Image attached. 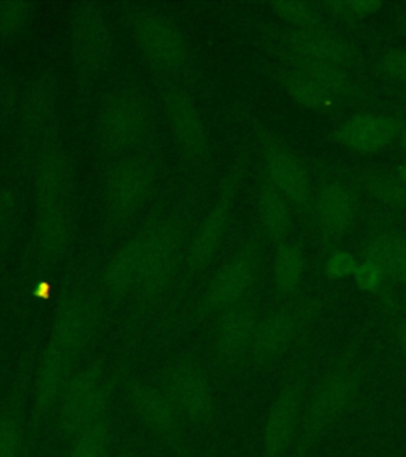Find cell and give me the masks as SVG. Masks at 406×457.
Here are the masks:
<instances>
[{"label":"cell","mask_w":406,"mask_h":457,"mask_svg":"<svg viewBox=\"0 0 406 457\" xmlns=\"http://www.w3.org/2000/svg\"><path fill=\"white\" fill-rule=\"evenodd\" d=\"M30 185L34 204L75 200V169L70 153L56 138L32 157Z\"/></svg>","instance_id":"d6986e66"},{"label":"cell","mask_w":406,"mask_h":457,"mask_svg":"<svg viewBox=\"0 0 406 457\" xmlns=\"http://www.w3.org/2000/svg\"><path fill=\"white\" fill-rule=\"evenodd\" d=\"M259 277V254L253 246H243L214 273L202 294L197 314L202 318L220 316L236 307L250 295Z\"/></svg>","instance_id":"7c38bea8"},{"label":"cell","mask_w":406,"mask_h":457,"mask_svg":"<svg viewBox=\"0 0 406 457\" xmlns=\"http://www.w3.org/2000/svg\"><path fill=\"white\" fill-rule=\"evenodd\" d=\"M375 193L378 194L381 199L387 202H402L406 200V183L405 181H393V179H378L373 186Z\"/></svg>","instance_id":"ab89813d"},{"label":"cell","mask_w":406,"mask_h":457,"mask_svg":"<svg viewBox=\"0 0 406 457\" xmlns=\"http://www.w3.org/2000/svg\"><path fill=\"white\" fill-rule=\"evenodd\" d=\"M24 436V387L18 383L0 405V457L21 456Z\"/></svg>","instance_id":"d4e9b609"},{"label":"cell","mask_w":406,"mask_h":457,"mask_svg":"<svg viewBox=\"0 0 406 457\" xmlns=\"http://www.w3.org/2000/svg\"><path fill=\"white\" fill-rule=\"evenodd\" d=\"M291 48L300 57V62H321L343 67L351 61L350 46L338 37L326 32H299L291 37Z\"/></svg>","instance_id":"cb8c5ba5"},{"label":"cell","mask_w":406,"mask_h":457,"mask_svg":"<svg viewBox=\"0 0 406 457\" xmlns=\"http://www.w3.org/2000/svg\"><path fill=\"white\" fill-rule=\"evenodd\" d=\"M153 128L150 105L132 89H116L100 104L95 134L112 153H128L145 142Z\"/></svg>","instance_id":"277c9868"},{"label":"cell","mask_w":406,"mask_h":457,"mask_svg":"<svg viewBox=\"0 0 406 457\" xmlns=\"http://www.w3.org/2000/svg\"><path fill=\"white\" fill-rule=\"evenodd\" d=\"M75 200L36 204L34 251L43 265L64 262L75 242Z\"/></svg>","instance_id":"e0dca14e"},{"label":"cell","mask_w":406,"mask_h":457,"mask_svg":"<svg viewBox=\"0 0 406 457\" xmlns=\"http://www.w3.org/2000/svg\"><path fill=\"white\" fill-rule=\"evenodd\" d=\"M69 45L79 75L86 79H99L107 69L113 50L112 28L99 4L81 2L71 7Z\"/></svg>","instance_id":"52a82bcc"},{"label":"cell","mask_w":406,"mask_h":457,"mask_svg":"<svg viewBox=\"0 0 406 457\" xmlns=\"http://www.w3.org/2000/svg\"><path fill=\"white\" fill-rule=\"evenodd\" d=\"M137 237L142 248V271L136 293L150 302L170 283L183 254V236L175 222L161 221Z\"/></svg>","instance_id":"9c48e42d"},{"label":"cell","mask_w":406,"mask_h":457,"mask_svg":"<svg viewBox=\"0 0 406 457\" xmlns=\"http://www.w3.org/2000/svg\"><path fill=\"white\" fill-rule=\"evenodd\" d=\"M307 370L300 361L286 375L265 418L261 457H289L299 436L305 408Z\"/></svg>","instance_id":"5b68a950"},{"label":"cell","mask_w":406,"mask_h":457,"mask_svg":"<svg viewBox=\"0 0 406 457\" xmlns=\"http://www.w3.org/2000/svg\"><path fill=\"white\" fill-rule=\"evenodd\" d=\"M316 221L327 236H342L354 221L356 202L346 186L328 183L324 186L314 204Z\"/></svg>","instance_id":"603a6c76"},{"label":"cell","mask_w":406,"mask_h":457,"mask_svg":"<svg viewBox=\"0 0 406 457\" xmlns=\"http://www.w3.org/2000/svg\"><path fill=\"white\" fill-rule=\"evenodd\" d=\"M383 71L397 81H406V48L389 51L383 57Z\"/></svg>","instance_id":"f35d334b"},{"label":"cell","mask_w":406,"mask_h":457,"mask_svg":"<svg viewBox=\"0 0 406 457\" xmlns=\"http://www.w3.org/2000/svg\"><path fill=\"white\" fill-rule=\"evenodd\" d=\"M273 13L283 18L286 21L295 24H310L316 20V14L311 5L303 2H275L271 4Z\"/></svg>","instance_id":"e575fe53"},{"label":"cell","mask_w":406,"mask_h":457,"mask_svg":"<svg viewBox=\"0 0 406 457\" xmlns=\"http://www.w3.org/2000/svg\"><path fill=\"white\" fill-rule=\"evenodd\" d=\"M362 386L364 367L356 354H346L334 364L305 403L294 457H308L328 428L356 407Z\"/></svg>","instance_id":"6da1fadb"},{"label":"cell","mask_w":406,"mask_h":457,"mask_svg":"<svg viewBox=\"0 0 406 457\" xmlns=\"http://www.w3.org/2000/svg\"><path fill=\"white\" fill-rule=\"evenodd\" d=\"M165 120L173 143L186 162L205 169L211 156L207 124L193 96L185 89H171L164 99Z\"/></svg>","instance_id":"5bb4252c"},{"label":"cell","mask_w":406,"mask_h":457,"mask_svg":"<svg viewBox=\"0 0 406 457\" xmlns=\"http://www.w3.org/2000/svg\"><path fill=\"white\" fill-rule=\"evenodd\" d=\"M21 205L12 187L0 186V256L13 245L20 226Z\"/></svg>","instance_id":"4dcf8cb0"},{"label":"cell","mask_w":406,"mask_h":457,"mask_svg":"<svg viewBox=\"0 0 406 457\" xmlns=\"http://www.w3.org/2000/svg\"><path fill=\"white\" fill-rule=\"evenodd\" d=\"M265 181L289 204L305 207L310 199V177L299 159L281 145H269L264 151Z\"/></svg>","instance_id":"7402d4cb"},{"label":"cell","mask_w":406,"mask_h":457,"mask_svg":"<svg viewBox=\"0 0 406 457\" xmlns=\"http://www.w3.org/2000/svg\"><path fill=\"white\" fill-rule=\"evenodd\" d=\"M213 346L218 362L228 370H234L250 357L261 314L256 305L243 302L216 316Z\"/></svg>","instance_id":"ffe728a7"},{"label":"cell","mask_w":406,"mask_h":457,"mask_svg":"<svg viewBox=\"0 0 406 457\" xmlns=\"http://www.w3.org/2000/svg\"><path fill=\"white\" fill-rule=\"evenodd\" d=\"M365 257L378 265L385 275L406 287V237L399 234L375 237L367 246Z\"/></svg>","instance_id":"83f0119b"},{"label":"cell","mask_w":406,"mask_h":457,"mask_svg":"<svg viewBox=\"0 0 406 457\" xmlns=\"http://www.w3.org/2000/svg\"><path fill=\"white\" fill-rule=\"evenodd\" d=\"M397 342H399L400 351L406 361V313L400 318L399 324H397Z\"/></svg>","instance_id":"60d3db41"},{"label":"cell","mask_w":406,"mask_h":457,"mask_svg":"<svg viewBox=\"0 0 406 457\" xmlns=\"http://www.w3.org/2000/svg\"><path fill=\"white\" fill-rule=\"evenodd\" d=\"M359 267L356 257L348 251H336L332 256L327 257L324 264L326 277L332 279L346 278L354 275Z\"/></svg>","instance_id":"d590c367"},{"label":"cell","mask_w":406,"mask_h":457,"mask_svg":"<svg viewBox=\"0 0 406 457\" xmlns=\"http://www.w3.org/2000/svg\"><path fill=\"white\" fill-rule=\"evenodd\" d=\"M77 362L79 357L46 340L37 362L32 386L30 436L34 440L53 421L65 387L77 370Z\"/></svg>","instance_id":"30bf717a"},{"label":"cell","mask_w":406,"mask_h":457,"mask_svg":"<svg viewBox=\"0 0 406 457\" xmlns=\"http://www.w3.org/2000/svg\"><path fill=\"white\" fill-rule=\"evenodd\" d=\"M300 75L313 81L324 93L330 96H342L350 91V79L343 73L342 67L321 62H300Z\"/></svg>","instance_id":"f546056e"},{"label":"cell","mask_w":406,"mask_h":457,"mask_svg":"<svg viewBox=\"0 0 406 457\" xmlns=\"http://www.w3.org/2000/svg\"><path fill=\"white\" fill-rule=\"evenodd\" d=\"M124 395L132 413L151 434L175 450L183 448L187 424L161 385H150L143 379L130 378L124 383Z\"/></svg>","instance_id":"2e32d148"},{"label":"cell","mask_w":406,"mask_h":457,"mask_svg":"<svg viewBox=\"0 0 406 457\" xmlns=\"http://www.w3.org/2000/svg\"><path fill=\"white\" fill-rule=\"evenodd\" d=\"M240 179V171H230L216 194L213 204L208 208L207 213L203 214L186 254L187 275L199 277L221 250L232 222Z\"/></svg>","instance_id":"8fae6325"},{"label":"cell","mask_w":406,"mask_h":457,"mask_svg":"<svg viewBox=\"0 0 406 457\" xmlns=\"http://www.w3.org/2000/svg\"><path fill=\"white\" fill-rule=\"evenodd\" d=\"M126 22L143 59L157 71L177 73L189 62V46L175 22L148 5H128Z\"/></svg>","instance_id":"3957f363"},{"label":"cell","mask_w":406,"mask_h":457,"mask_svg":"<svg viewBox=\"0 0 406 457\" xmlns=\"http://www.w3.org/2000/svg\"><path fill=\"white\" fill-rule=\"evenodd\" d=\"M114 430V418L108 414L65 442L61 457H110L113 450Z\"/></svg>","instance_id":"4316f807"},{"label":"cell","mask_w":406,"mask_h":457,"mask_svg":"<svg viewBox=\"0 0 406 457\" xmlns=\"http://www.w3.org/2000/svg\"><path fill=\"white\" fill-rule=\"evenodd\" d=\"M400 179L406 183V162L402 165V169H400Z\"/></svg>","instance_id":"ee69618b"},{"label":"cell","mask_w":406,"mask_h":457,"mask_svg":"<svg viewBox=\"0 0 406 457\" xmlns=\"http://www.w3.org/2000/svg\"><path fill=\"white\" fill-rule=\"evenodd\" d=\"M57 120V89L48 75L34 79L22 93L18 113V128L22 146L36 156L46 143L53 140Z\"/></svg>","instance_id":"ac0fdd59"},{"label":"cell","mask_w":406,"mask_h":457,"mask_svg":"<svg viewBox=\"0 0 406 457\" xmlns=\"http://www.w3.org/2000/svg\"><path fill=\"white\" fill-rule=\"evenodd\" d=\"M385 277V271L381 270L375 262L367 261V259L359 264L356 273H354L357 287L364 293H377L383 285Z\"/></svg>","instance_id":"8d00e7d4"},{"label":"cell","mask_w":406,"mask_h":457,"mask_svg":"<svg viewBox=\"0 0 406 457\" xmlns=\"http://www.w3.org/2000/svg\"><path fill=\"white\" fill-rule=\"evenodd\" d=\"M118 457H138V454H137L136 451H124V453Z\"/></svg>","instance_id":"7bdbcfd3"},{"label":"cell","mask_w":406,"mask_h":457,"mask_svg":"<svg viewBox=\"0 0 406 457\" xmlns=\"http://www.w3.org/2000/svg\"><path fill=\"white\" fill-rule=\"evenodd\" d=\"M112 378L99 364L77 369L65 387L54 413V430L61 442H69L79 430L110 414Z\"/></svg>","instance_id":"7a4b0ae2"},{"label":"cell","mask_w":406,"mask_h":457,"mask_svg":"<svg viewBox=\"0 0 406 457\" xmlns=\"http://www.w3.org/2000/svg\"><path fill=\"white\" fill-rule=\"evenodd\" d=\"M156 186V169L150 159L128 156L108 171L104 185V212L114 226L132 221L148 204Z\"/></svg>","instance_id":"8992f818"},{"label":"cell","mask_w":406,"mask_h":457,"mask_svg":"<svg viewBox=\"0 0 406 457\" xmlns=\"http://www.w3.org/2000/svg\"><path fill=\"white\" fill-rule=\"evenodd\" d=\"M399 121L385 114H356L343 121L334 132V140L346 150L375 153L385 150L400 136Z\"/></svg>","instance_id":"44dd1931"},{"label":"cell","mask_w":406,"mask_h":457,"mask_svg":"<svg viewBox=\"0 0 406 457\" xmlns=\"http://www.w3.org/2000/svg\"><path fill=\"white\" fill-rule=\"evenodd\" d=\"M102 312L93 294L73 289L62 295L51 321L48 340L75 357L93 343L99 330Z\"/></svg>","instance_id":"9a60e30c"},{"label":"cell","mask_w":406,"mask_h":457,"mask_svg":"<svg viewBox=\"0 0 406 457\" xmlns=\"http://www.w3.org/2000/svg\"><path fill=\"white\" fill-rule=\"evenodd\" d=\"M22 94L10 75L0 73V121L16 120L20 113Z\"/></svg>","instance_id":"836d02e7"},{"label":"cell","mask_w":406,"mask_h":457,"mask_svg":"<svg viewBox=\"0 0 406 457\" xmlns=\"http://www.w3.org/2000/svg\"><path fill=\"white\" fill-rule=\"evenodd\" d=\"M34 4L0 2V40H13L28 29L34 16Z\"/></svg>","instance_id":"1f68e13d"},{"label":"cell","mask_w":406,"mask_h":457,"mask_svg":"<svg viewBox=\"0 0 406 457\" xmlns=\"http://www.w3.org/2000/svg\"><path fill=\"white\" fill-rule=\"evenodd\" d=\"M338 13L346 14V16H370L383 8L381 2L375 0H348V2H336L332 4Z\"/></svg>","instance_id":"74e56055"},{"label":"cell","mask_w":406,"mask_h":457,"mask_svg":"<svg viewBox=\"0 0 406 457\" xmlns=\"http://www.w3.org/2000/svg\"><path fill=\"white\" fill-rule=\"evenodd\" d=\"M257 212L262 230L270 240L281 242L289 236L293 228V213L289 202L267 181L259 189Z\"/></svg>","instance_id":"484cf974"},{"label":"cell","mask_w":406,"mask_h":457,"mask_svg":"<svg viewBox=\"0 0 406 457\" xmlns=\"http://www.w3.org/2000/svg\"><path fill=\"white\" fill-rule=\"evenodd\" d=\"M305 273V259L302 251L291 243H283L277 250L273 261L275 287L283 297H293L297 294Z\"/></svg>","instance_id":"f1b7e54d"},{"label":"cell","mask_w":406,"mask_h":457,"mask_svg":"<svg viewBox=\"0 0 406 457\" xmlns=\"http://www.w3.org/2000/svg\"><path fill=\"white\" fill-rule=\"evenodd\" d=\"M313 314V303L283 305L265 314L259 321L251 346V364L265 369L285 356L307 330Z\"/></svg>","instance_id":"4fadbf2b"},{"label":"cell","mask_w":406,"mask_h":457,"mask_svg":"<svg viewBox=\"0 0 406 457\" xmlns=\"http://www.w3.org/2000/svg\"><path fill=\"white\" fill-rule=\"evenodd\" d=\"M161 387L169 394L187 426L205 428L213 420L211 377L199 359L183 356L165 367Z\"/></svg>","instance_id":"ba28073f"},{"label":"cell","mask_w":406,"mask_h":457,"mask_svg":"<svg viewBox=\"0 0 406 457\" xmlns=\"http://www.w3.org/2000/svg\"><path fill=\"white\" fill-rule=\"evenodd\" d=\"M285 87L287 94L303 107L321 108L327 104V94L324 93L321 87L314 85L313 81H310L300 73L299 75L287 77L285 81Z\"/></svg>","instance_id":"d6a6232c"},{"label":"cell","mask_w":406,"mask_h":457,"mask_svg":"<svg viewBox=\"0 0 406 457\" xmlns=\"http://www.w3.org/2000/svg\"><path fill=\"white\" fill-rule=\"evenodd\" d=\"M399 142L402 148L406 151V128L400 130Z\"/></svg>","instance_id":"b9f144b4"}]
</instances>
